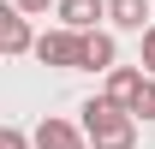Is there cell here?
I'll return each instance as SVG.
<instances>
[{"mask_svg":"<svg viewBox=\"0 0 155 149\" xmlns=\"http://www.w3.org/2000/svg\"><path fill=\"white\" fill-rule=\"evenodd\" d=\"M114 66H119L114 24H101V30H84V72H114Z\"/></svg>","mask_w":155,"mask_h":149,"instance_id":"obj_5","label":"cell"},{"mask_svg":"<svg viewBox=\"0 0 155 149\" xmlns=\"http://www.w3.org/2000/svg\"><path fill=\"white\" fill-rule=\"evenodd\" d=\"M36 60L42 66H60V72H84V30L72 24H54L36 36Z\"/></svg>","mask_w":155,"mask_h":149,"instance_id":"obj_2","label":"cell"},{"mask_svg":"<svg viewBox=\"0 0 155 149\" xmlns=\"http://www.w3.org/2000/svg\"><path fill=\"white\" fill-rule=\"evenodd\" d=\"M36 149H90V131H84V119L48 113V119L36 125Z\"/></svg>","mask_w":155,"mask_h":149,"instance_id":"obj_4","label":"cell"},{"mask_svg":"<svg viewBox=\"0 0 155 149\" xmlns=\"http://www.w3.org/2000/svg\"><path fill=\"white\" fill-rule=\"evenodd\" d=\"M143 72H155V24L143 30Z\"/></svg>","mask_w":155,"mask_h":149,"instance_id":"obj_11","label":"cell"},{"mask_svg":"<svg viewBox=\"0 0 155 149\" xmlns=\"http://www.w3.org/2000/svg\"><path fill=\"white\" fill-rule=\"evenodd\" d=\"M54 12H60V24H72V30H101V24H107V0H60Z\"/></svg>","mask_w":155,"mask_h":149,"instance_id":"obj_6","label":"cell"},{"mask_svg":"<svg viewBox=\"0 0 155 149\" xmlns=\"http://www.w3.org/2000/svg\"><path fill=\"white\" fill-rule=\"evenodd\" d=\"M78 113H84L90 149H137V113H131V108H119L107 90H101V95H90Z\"/></svg>","mask_w":155,"mask_h":149,"instance_id":"obj_1","label":"cell"},{"mask_svg":"<svg viewBox=\"0 0 155 149\" xmlns=\"http://www.w3.org/2000/svg\"><path fill=\"white\" fill-rule=\"evenodd\" d=\"M101 78H107L101 90L114 95L119 108H131V101H137V90H143V78H149V72H143V60H137V66H114V72H101Z\"/></svg>","mask_w":155,"mask_h":149,"instance_id":"obj_7","label":"cell"},{"mask_svg":"<svg viewBox=\"0 0 155 149\" xmlns=\"http://www.w3.org/2000/svg\"><path fill=\"white\" fill-rule=\"evenodd\" d=\"M0 149H36V131H24V125H6V131H0Z\"/></svg>","mask_w":155,"mask_h":149,"instance_id":"obj_10","label":"cell"},{"mask_svg":"<svg viewBox=\"0 0 155 149\" xmlns=\"http://www.w3.org/2000/svg\"><path fill=\"white\" fill-rule=\"evenodd\" d=\"M0 54H6V60L36 54V30H30V12H24V6H12V0H6V12H0Z\"/></svg>","mask_w":155,"mask_h":149,"instance_id":"obj_3","label":"cell"},{"mask_svg":"<svg viewBox=\"0 0 155 149\" xmlns=\"http://www.w3.org/2000/svg\"><path fill=\"white\" fill-rule=\"evenodd\" d=\"M131 113H137V119H155V72L143 78V90H137V101H131Z\"/></svg>","mask_w":155,"mask_h":149,"instance_id":"obj_9","label":"cell"},{"mask_svg":"<svg viewBox=\"0 0 155 149\" xmlns=\"http://www.w3.org/2000/svg\"><path fill=\"white\" fill-rule=\"evenodd\" d=\"M107 24H114V30H131V36H143V30H149V0H107Z\"/></svg>","mask_w":155,"mask_h":149,"instance_id":"obj_8","label":"cell"},{"mask_svg":"<svg viewBox=\"0 0 155 149\" xmlns=\"http://www.w3.org/2000/svg\"><path fill=\"white\" fill-rule=\"evenodd\" d=\"M12 6H24V12L36 18V12H48V6H60V0H12Z\"/></svg>","mask_w":155,"mask_h":149,"instance_id":"obj_12","label":"cell"}]
</instances>
